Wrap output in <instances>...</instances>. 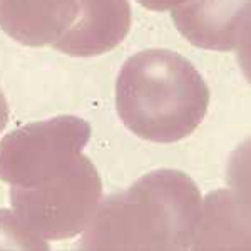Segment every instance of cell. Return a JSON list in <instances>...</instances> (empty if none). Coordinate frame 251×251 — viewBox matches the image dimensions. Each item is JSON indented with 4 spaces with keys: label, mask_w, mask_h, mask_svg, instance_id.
<instances>
[{
    "label": "cell",
    "mask_w": 251,
    "mask_h": 251,
    "mask_svg": "<svg viewBox=\"0 0 251 251\" xmlns=\"http://www.w3.org/2000/svg\"><path fill=\"white\" fill-rule=\"evenodd\" d=\"M196 183L177 169H157L126 191L100 200L79 250H191L201 216Z\"/></svg>",
    "instance_id": "obj_1"
},
{
    "label": "cell",
    "mask_w": 251,
    "mask_h": 251,
    "mask_svg": "<svg viewBox=\"0 0 251 251\" xmlns=\"http://www.w3.org/2000/svg\"><path fill=\"white\" fill-rule=\"evenodd\" d=\"M209 89L198 69L168 49L129 57L116 82L117 114L141 139L169 144L191 136L203 123Z\"/></svg>",
    "instance_id": "obj_2"
},
{
    "label": "cell",
    "mask_w": 251,
    "mask_h": 251,
    "mask_svg": "<svg viewBox=\"0 0 251 251\" xmlns=\"http://www.w3.org/2000/svg\"><path fill=\"white\" fill-rule=\"evenodd\" d=\"M100 200L102 179L86 154L42 183L27 188L10 186L14 213L35 236L46 241L71 240L82 233Z\"/></svg>",
    "instance_id": "obj_3"
},
{
    "label": "cell",
    "mask_w": 251,
    "mask_h": 251,
    "mask_svg": "<svg viewBox=\"0 0 251 251\" xmlns=\"http://www.w3.org/2000/svg\"><path fill=\"white\" fill-rule=\"evenodd\" d=\"M91 139V126L77 116H55L25 124L0 141V179L27 188L71 168Z\"/></svg>",
    "instance_id": "obj_4"
},
{
    "label": "cell",
    "mask_w": 251,
    "mask_h": 251,
    "mask_svg": "<svg viewBox=\"0 0 251 251\" xmlns=\"http://www.w3.org/2000/svg\"><path fill=\"white\" fill-rule=\"evenodd\" d=\"M171 12L181 35L200 49L228 52L248 40L250 0H186Z\"/></svg>",
    "instance_id": "obj_5"
},
{
    "label": "cell",
    "mask_w": 251,
    "mask_h": 251,
    "mask_svg": "<svg viewBox=\"0 0 251 251\" xmlns=\"http://www.w3.org/2000/svg\"><path fill=\"white\" fill-rule=\"evenodd\" d=\"M74 25L52 47L72 57H94L119 46L131 29L129 0H79Z\"/></svg>",
    "instance_id": "obj_6"
},
{
    "label": "cell",
    "mask_w": 251,
    "mask_h": 251,
    "mask_svg": "<svg viewBox=\"0 0 251 251\" xmlns=\"http://www.w3.org/2000/svg\"><path fill=\"white\" fill-rule=\"evenodd\" d=\"M79 0H0V29L22 46H52L74 25Z\"/></svg>",
    "instance_id": "obj_7"
},
{
    "label": "cell",
    "mask_w": 251,
    "mask_h": 251,
    "mask_svg": "<svg viewBox=\"0 0 251 251\" xmlns=\"http://www.w3.org/2000/svg\"><path fill=\"white\" fill-rule=\"evenodd\" d=\"M248 206L233 193L216 191L206 196L191 250H248Z\"/></svg>",
    "instance_id": "obj_8"
},
{
    "label": "cell",
    "mask_w": 251,
    "mask_h": 251,
    "mask_svg": "<svg viewBox=\"0 0 251 251\" xmlns=\"http://www.w3.org/2000/svg\"><path fill=\"white\" fill-rule=\"evenodd\" d=\"M0 248L20 250H49L46 240L34 233L9 209H0Z\"/></svg>",
    "instance_id": "obj_9"
},
{
    "label": "cell",
    "mask_w": 251,
    "mask_h": 251,
    "mask_svg": "<svg viewBox=\"0 0 251 251\" xmlns=\"http://www.w3.org/2000/svg\"><path fill=\"white\" fill-rule=\"evenodd\" d=\"M143 7L154 12H164V10H173L174 7L181 5L186 0H137Z\"/></svg>",
    "instance_id": "obj_10"
},
{
    "label": "cell",
    "mask_w": 251,
    "mask_h": 251,
    "mask_svg": "<svg viewBox=\"0 0 251 251\" xmlns=\"http://www.w3.org/2000/svg\"><path fill=\"white\" fill-rule=\"evenodd\" d=\"M9 116H10L9 104H7V100H5V96L0 91V132L5 129L7 123H9Z\"/></svg>",
    "instance_id": "obj_11"
}]
</instances>
